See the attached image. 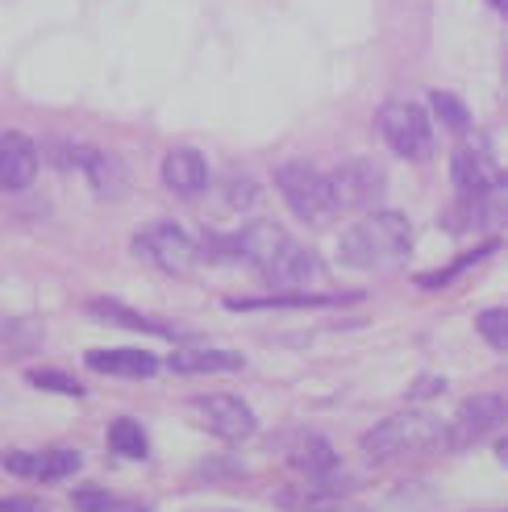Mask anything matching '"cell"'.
Masks as SVG:
<instances>
[{
    "instance_id": "obj_18",
    "label": "cell",
    "mask_w": 508,
    "mask_h": 512,
    "mask_svg": "<svg viewBox=\"0 0 508 512\" xmlns=\"http://www.w3.org/2000/svg\"><path fill=\"white\" fill-rule=\"evenodd\" d=\"M109 446H113V454H121V458H146V450H150L142 425L130 421V417H121V421L109 425Z\"/></svg>"
},
{
    "instance_id": "obj_14",
    "label": "cell",
    "mask_w": 508,
    "mask_h": 512,
    "mask_svg": "<svg viewBox=\"0 0 508 512\" xmlns=\"http://www.w3.org/2000/svg\"><path fill=\"white\" fill-rule=\"evenodd\" d=\"M88 367L100 375H125V379H146L159 371V358L146 350H88Z\"/></svg>"
},
{
    "instance_id": "obj_17",
    "label": "cell",
    "mask_w": 508,
    "mask_h": 512,
    "mask_svg": "<svg viewBox=\"0 0 508 512\" xmlns=\"http://www.w3.org/2000/svg\"><path fill=\"white\" fill-rule=\"evenodd\" d=\"M292 467L309 471V479H325V475L338 471V458H334V450H329L325 442L309 438V442H300V446L292 450Z\"/></svg>"
},
{
    "instance_id": "obj_9",
    "label": "cell",
    "mask_w": 508,
    "mask_h": 512,
    "mask_svg": "<svg viewBox=\"0 0 508 512\" xmlns=\"http://www.w3.org/2000/svg\"><path fill=\"white\" fill-rule=\"evenodd\" d=\"M450 175H454V188H459L467 200L471 196H488L504 184V171L488 159V150L479 146H459L450 159Z\"/></svg>"
},
{
    "instance_id": "obj_21",
    "label": "cell",
    "mask_w": 508,
    "mask_h": 512,
    "mask_svg": "<svg viewBox=\"0 0 508 512\" xmlns=\"http://www.w3.org/2000/svg\"><path fill=\"white\" fill-rule=\"evenodd\" d=\"M492 250H496V242H488V246H479V250L463 254V259H459V263H450L446 271H429V275H417V284H421V288H446V284H450V279H454V275H459V271H467V267H471V263H479V259H488V254H492Z\"/></svg>"
},
{
    "instance_id": "obj_28",
    "label": "cell",
    "mask_w": 508,
    "mask_h": 512,
    "mask_svg": "<svg viewBox=\"0 0 508 512\" xmlns=\"http://www.w3.org/2000/svg\"><path fill=\"white\" fill-rule=\"evenodd\" d=\"M492 5H496V13H504V17H508V0H492Z\"/></svg>"
},
{
    "instance_id": "obj_6",
    "label": "cell",
    "mask_w": 508,
    "mask_h": 512,
    "mask_svg": "<svg viewBox=\"0 0 508 512\" xmlns=\"http://www.w3.org/2000/svg\"><path fill=\"white\" fill-rule=\"evenodd\" d=\"M134 250L142 254L146 263H155L159 271H167V275H188L196 267V259H200L196 242L171 221H159V225L142 229V234L134 238Z\"/></svg>"
},
{
    "instance_id": "obj_27",
    "label": "cell",
    "mask_w": 508,
    "mask_h": 512,
    "mask_svg": "<svg viewBox=\"0 0 508 512\" xmlns=\"http://www.w3.org/2000/svg\"><path fill=\"white\" fill-rule=\"evenodd\" d=\"M496 454H500V463H504V467H508V438H504V442H500V446H496Z\"/></svg>"
},
{
    "instance_id": "obj_5",
    "label": "cell",
    "mask_w": 508,
    "mask_h": 512,
    "mask_svg": "<svg viewBox=\"0 0 508 512\" xmlns=\"http://www.w3.org/2000/svg\"><path fill=\"white\" fill-rule=\"evenodd\" d=\"M504 421H508V396L479 392V396L459 404L454 421H446V450H463L479 438H488V433L500 429Z\"/></svg>"
},
{
    "instance_id": "obj_19",
    "label": "cell",
    "mask_w": 508,
    "mask_h": 512,
    "mask_svg": "<svg viewBox=\"0 0 508 512\" xmlns=\"http://www.w3.org/2000/svg\"><path fill=\"white\" fill-rule=\"evenodd\" d=\"M80 471V454L75 450H46V454H34V479L42 483H55V479H67Z\"/></svg>"
},
{
    "instance_id": "obj_8",
    "label": "cell",
    "mask_w": 508,
    "mask_h": 512,
    "mask_svg": "<svg viewBox=\"0 0 508 512\" xmlns=\"http://www.w3.org/2000/svg\"><path fill=\"white\" fill-rule=\"evenodd\" d=\"M192 413L200 417V425H205L209 433H217V438H225V442H246L250 433L259 429L250 404H242L238 396H196Z\"/></svg>"
},
{
    "instance_id": "obj_3",
    "label": "cell",
    "mask_w": 508,
    "mask_h": 512,
    "mask_svg": "<svg viewBox=\"0 0 508 512\" xmlns=\"http://www.w3.org/2000/svg\"><path fill=\"white\" fill-rule=\"evenodd\" d=\"M275 188L284 192L288 209L309 221V225H325L329 217L338 213V200H334V184H329V175L313 171L309 163H284L275 171Z\"/></svg>"
},
{
    "instance_id": "obj_16",
    "label": "cell",
    "mask_w": 508,
    "mask_h": 512,
    "mask_svg": "<svg viewBox=\"0 0 508 512\" xmlns=\"http://www.w3.org/2000/svg\"><path fill=\"white\" fill-rule=\"evenodd\" d=\"M242 354L234 350H180L171 354V371L180 375H213V371H238Z\"/></svg>"
},
{
    "instance_id": "obj_13",
    "label": "cell",
    "mask_w": 508,
    "mask_h": 512,
    "mask_svg": "<svg viewBox=\"0 0 508 512\" xmlns=\"http://www.w3.org/2000/svg\"><path fill=\"white\" fill-rule=\"evenodd\" d=\"M163 184L175 196H200L209 188V163L200 159L196 150H188V146L171 150V155L163 159Z\"/></svg>"
},
{
    "instance_id": "obj_15",
    "label": "cell",
    "mask_w": 508,
    "mask_h": 512,
    "mask_svg": "<svg viewBox=\"0 0 508 512\" xmlns=\"http://www.w3.org/2000/svg\"><path fill=\"white\" fill-rule=\"evenodd\" d=\"M88 313L100 317V321H109V325H125V329H138V334H159V338H184V329H175V325H163V321H150L134 309H125V304L117 300H92L88 304Z\"/></svg>"
},
{
    "instance_id": "obj_26",
    "label": "cell",
    "mask_w": 508,
    "mask_h": 512,
    "mask_svg": "<svg viewBox=\"0 0 508 512\" xmlns=\"http://www.w3.org/2000/svg\"><path fill=\"white\" fill-rule=\"evenodd\" d=\"M438 388H446V383H442V379H421V383H417V392H413V396H434Z\"/></svg>"
},
{
    "instance_id": "obj_1",
    "label": "cell",
    "mask_w": 508,
    "mask_h": 512,
    "mask_svg": "<svg viewBox=\"0 0 508 512\" xmlns=\"http://www.w3.org/2000/svg\"><path fill=\"white\" fill-rule=\"evenodd\" d=\"M409 250H413V225L400 213H367L338 242L342 263L359 271H388L409 259Z\"/></svg>"
},
{
    "instance_id": "obj_10",
    "label": "cell",
    "mask_w": 508,
    "mask_h": 512,
    "mask_svg": "<svg viewBox=\"0 0 508 512\" xmlns=\"http://www.w3.org/2000/svg\"><path fill=\"white\" fill-rule=\"evenodd\" d=\"M38 175V146L25 134H0V188L25 192Z\"/></svg>"
},
{
    "instance_id": "obj_22",
    "label": "cell",
    "mask_w": 508,
    "mask_h": 512,
    "mask_svg": "<svg viewBox=\"0 0 508 512\" xmlns=\"http://www.w3.org/2000/svg\"><path fill=\"white\" fill-rule=\"evenodd\" d=\"M475 329L484 334V342H492L496 350H508V309H488L475 317Z\"/></svg>"
},
{
    "instance_id": "obj_4",
    "label": "cell",
    "mask_w": 508,
    "mask_h": 512,
    "mask_svg": "<svg viewBox=\"0 0 508 512\" xmlns=\"http://www.w3.org/2000/svg\"><path fill=\"white\" fill-rule=\"evenodd\" d=\"M379 130L388 146L404 159H429L434 155V130H429V113L413 100H392L379 109Z\"/></svg>"
},
{
    "instance_id": "obj_11",
    "label": "cell",
    "mask_w": 508,
    "mask_h": 512,
    "mask_svg": "<svg viewBox=\"0 0 508 512\" xmlns=\"http://www.w3.org/2000/svg\"><path fill=\"white\" fill-rule=\"evenodd\" d=\"M292 238L279 229L275 221H250L238 238H230V250L238 254V259H246L250 267H259V275L275 263V254L284 250Z\"/></svg>"
},
{
    "instance_id": "obj_24",
    "label": "cell",
    "mask_w": 508,
    "mask_h": 512,
    "mask_svg": "<svg viewBox=\"0 0 508 512\" xmlns=\"http://www.w3.org/2000/svg\"><path fill=\"white\" fill-rule=\"evenodd\" d=\"M30 383L42 392H63V396H84V388L63 371H30Z\"/></svg>"
},
{
    "instance_id": "obj_20",
    "label": "cell",
    "mask_w": 508,
    "mask_h": 512,
    "mask_svg": "<svg viewBox=\"0 0 508 512\" xmlns=\"http://www.w3.org/2000/svg\"><path fill=\"white\" fill-rule=\"evenodd\" d=\"M429 105H434V113L442 117V125H446V130H454V134H463L467 125H471L467 105L454 92H434V96H429Z\"/></svg>"
},
{
    "instance_id": "obj_7",
    "label": "cell",
    "mask_w": 508,
    "mask_h": 512,
    "mask_svg": "<svg viewBox=\"0 0 508 512\" xmlns=\"http://www.w3.org/2000/svg\"><path fill=\"white\" fill-rule=\"evenodd\" d=\"M329 184H334V200L338 209H350V213H363V209H375L379 196H384V167L371 163V159H350L342 163L334 175H329Z\"/></svg>"
},
{
    "instance_id": "obj_25",
    "label": "cell",
    "mask_w": 508,
    "mask_h": 512,
    "mask_svg": "<svg viewBox=\"0 0 508 512\" xmlns=\"http://www.w3.org/2000/svg\"><path fill=\"white\" fill-rule=\"evenodd\" d=\"M0 512H50V508L34 496H9V500H0Z\"/></svg>"
},
{
    "instance_id": "obj_23",
    "label": "cell",
    "mask_w": 508,
    "mask_h": 512,
    "mask_svg": "<svg viewBox=\"0 0 508 512\" xmlns=\"http://www.w3.org/2000/svg\"><path fill=\"white\" fill-rule=\"evenodd\" d=\"M71 500H75V508H80V512H138V508H130V504L113 500L105 488H80Z\"/></svg>"
},
{
    "instance_id": "obj_2",
    "label": "cell",
    "mask_w": 508,
    "mask_h": 512,
    "mask_svg": "<svg viewBox=\"0 0 508 512\" xmlns=\"http://www.w3.org/2000/svg\"><path fill=\"white\" fill-rule=\"evenodd\" d=\"M425 450H446V421L429 413H396L363 433V454L371 463H388V458L425 454Z\"/></svg>"
},
{
    "instance_id": "obj_12",
    "label": "cell",
    "mask_w": 508,
    "mask_h": 512,
    "mask_svg": "<svg viewBox=\"0 0 508 512\" xmlns=\"http://www.w3.org/2000/svg\"><path fill=\"white\" fill-rule=\"evenodd\" d=\"M321 259L309 250V246H300V242H288L284 250L275 254V263L263 271L267 284L275 288H304V284H313V279H321Z\"/></svg>"
}]
</instances>
